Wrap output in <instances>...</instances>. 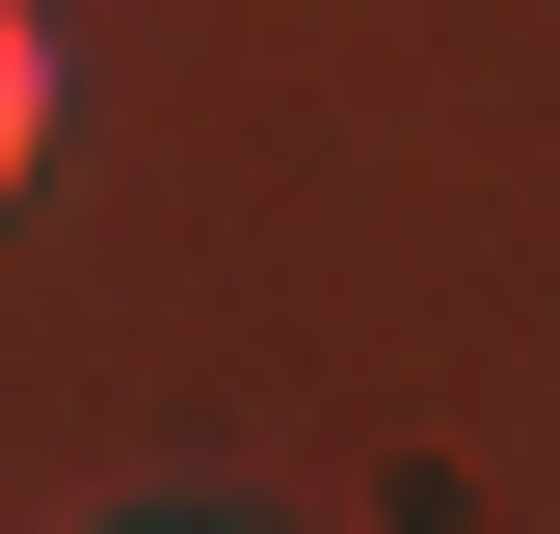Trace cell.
Segmentation results:
<instances>
[{
    "instance_id": "6da1fadb",
    "label": "cell",
    "mask_w": 560,
    "mask_h": 534,
    "mask_svg": "<svg viewBox=\"0 0 560 534\" xmlns=\"http://www.w3.org/2000/svg\"><path fill=\"white\" fill-rule=\"evenodd\" d=\"M27 161H54V27L0 0V187H27Z\"/></svg>"
}]
</instances>
